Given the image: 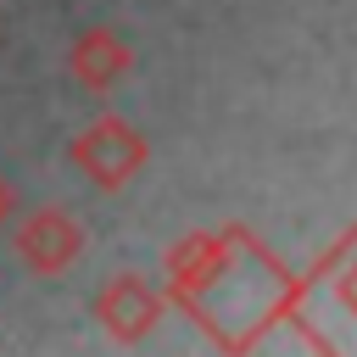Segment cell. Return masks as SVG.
Instances as JSON below:
<instances>
[{"label": "cell", "instance_id": "5", "mask_svg": "<svg viewBox=\"0 0 357 357\" xmlns=\"http://www.w3.org/2000/svg\"><path fill=\"white\" fill-rule=\"evenodd\" d=\"M162 312H167V296H162L151 279H139V273H112V279L95 290V318H100V329H106L117 346L145 340V335L162 324Z\"/></svg>", "mask_w": 357, "mask_h": 357}, {"label": "cell", "instance_id": "7", "mask_svg": "<svg viewBox=\"0 0 357 357\" xmlns=\"http://www.w3.org/2000/svg\"><path fill=\"white\" fill-rule=\"evenodd\" d=\"M11 212H17V195H11V184H6V173H0V229L11 223Z\"/></svg>", "mask_w": 357, "mask_h": 357}, {"label": "cell", "instance_id": "1", "mask_svg": "<svg viewBox=\"0 0 357 357\" xmlns=\"http://www.w3.org/2000/svg\"><path fill=\"white\" fill-rule=\"evenodd\" d=\"M167 301L223 351H257L273 324H290L296 273L245 229H195L167 245Z\"/></svg>", "mask_w": 357, "mask_h": 357}, {"label": "cell", "instance_id": "4", "mask_svg": "<svg viewBox=\"0 0 357 357\" xmlns=\"http://www.w3.org/2000/svg\"><path fill=\"white\" fill-rule=\"evenodd\" d=\"M11 245H17V257H22L28 273H61L84 251V223L67 206H33V212L17 218Z\"/></svg>", "mask_w": 357, "mask_h": 357}, {"label": "cell", "instance_id": "3", "mask_svg": "<svg viewBox=\"0 0 357 357\" xmlns=\"http://www.w3.org/2000/svg\"><path fill=\"white\" fill-rule=\"evenodd\" d=\"M329 307L335 318H351L357 324V223L318 257V268L307 279H296V307H290V324H301L307 312Z\"/></svg>", "mask_w": 357, "mask_h": 357}, {"label": "cell", "instance_id": "6", "mask_svg": "<svg viewBox=\"0 0 357 357\" xmlns=\"http://www.w3.org/2000/svg\"><path fill=\"white\" fill-rule=\"evenodd\" d=\"M128 61H134V50L123 45V33H117V28H89V33H78V39H73V50H67L73 84H78V89H89V95H106V89L128 73Z\"/></svg>", "mask_w": 357, "mask_h": 357}, {"label": "cell", "instance_id": "2", "mask_svg": "<svg viewBox=\"0 0 357 357\" xmlns=\"http://www.w3.org/2000/svg\"><path fill=\"white\" fill-rule=\"evenodd\" d=\"M67 156H73V167H78L95 190H123V184L145 167L151 145H145V134H139L134 123H123V117H95L89 128H78V139L67 145Z\"/></svg>", "mask_w": 357, "mask_h": 357}]
</instances>
